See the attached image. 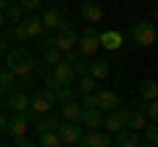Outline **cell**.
<instances>
[{"label": "cell", "instance_id": "27", "mask_svg": "<svg viewBox=\"0 0 158 147\" xmlns=\"http://www.w3.org/2000/svg\"><path fill=\"white\" fill-rule=\"evenodd\" d=\"M21 13H24V8L19 6V3H13V6H6V8H3L6 21H21Z\"/></svg>", "mask_w": 158, "mask_h": 147}, {"label": "cell", "instance_id": "15", "mask_svg": "<svg viewBox=\"0 0 158 147\" xmlns=\"http://www.w3.org/2000/svg\"><path fill=\"white\" fill-rule=\"evenodd\" d=\"M40 21H42V29H45V32H53V29H58L63 24V13L58 11V8H48V11L40 16Z\"/></svg>", "mask_w": 158, "mask_h": 147}, {"label": "cell", "instance_id": "13", "mask_svg": "<svg viewBox=\"0 0 158 147\" xmlns=\"http://www.w3.org/2000/svg\"><path fill=\"white\" fill-rule=\"evenodd\" d=\"M3 108H11L13 113H24V110H29V97L24 95V92L13 89L11 95H8V100L3 102Z\"/></svg>", "mask_w": 158, "mask_h": 147}, {"label": "cell", "instance_id": "28", "mask_svg": "<svg viewBox=\"0 0 158 147\" xmlns=\"http://www.w3.org/2000/svg\"><path fill=\"white\" fill-rule=\"evenodd\" d=\"M137 110H140L142 116H148V118H150V124H153V121L158 118V105H156V100H148L145 105H140Z\"/></svg>", "mask_w": 158, "mask_h": 147}, {"label": "cell", "instance_id": "37", "mask_svg": "<svg viewBox=\"0 0 158 147\" xmlns=\"http://www.w3.org/2000/svg\"><path fill=\"white\" fill-rule=\"evenodd\" d=\"M3 3H6V6H13V3H16V0H3Z\"/></svg>", "mask_w": 158, "mask_h": 147}, {"label": "cell", "instance_id": "17", "mask_svg": "<svg viewBox=\"0 0 158 147\" xmlns=\"http://www.w3.org/2000/svg\"><path fill=\"white\" fill-rule=\"evenodd\" d=\"M79 124L90 126V131H95L98 126H103V116L98 108H82V116H79Z\"/></svg>", "mask_w": 158, "mask_h": 147}, {"label": "cell", "instance_id": "4", "mask_svg": "<svg viewBox=\"0 0 158 147\" xmlns=\"http://www.w3.org/2000/svg\"><path fill=\"white\" fill-rule=\"evenodd\" d=\"M77 42H79V58H90V55H95L98 50H100V32L98 29H85V32L77 37Z\"/></svg>", "mask_w": 158, "mask_h": 147}, {"label": "cell", "instance_id": "40", "mask_svg": "<svg viewBox=\"0 0 158 147\" xmlns=\"http://www.w3.org/2000/svg\"><path fill=\"white\" fill-rule=\"evenodd\" d=\"M140 147H156V145H140Z\"/></svg>", "mask_w": 158, "mask_h": 147}, {"label": "cell", "instance_id": "1", "mask_svg": "<svg viewBox=\"0 0 158 147\" xmlns=\"http://www.w3.org/2000/svg\"><path fill=\"white\" fill-rule=\"evenodd\" d=\"M6 68L13 74V76H29V74L34 71V58L29 50H24V47H16V50H8L6 53Z\"/></svg>", "mask_w": 158, "mask_h": 147}, {"label": "cell", "instance_id": "10", "mask_svg": "<svg viewBox=\"0 0 158 147\" xmlns=\"http://www.w3.org/2000/svg\"><path fill=\"white\" fill-rule=\"evenodd\" d=\"M48 92H50L53 95V100L56 102H71V100H77V92H74V87H58L56 81L50 79V76H48Z\"/></svg>", "mask_w": 158, "mask_h": 147}, {"label": "cell", "instance_id": "18", "mask_svg": "<svg viewBox=\"0 0 158 147\" xmlns=\"http://www.w3.org/2000/svg\"><path fill=\"white\" fill-rule=\"evenodd\" d=\"M103 126H106V131H111V134H118V131L124 129V110L108 113L106 118H103Z\"/></svg>", "mask_w": 158, "mask_h": 147}, {"label": "cell", "instance_id": "21", "mask_svg": "<svg viewBox=\"0 0 158 147\" xmlns=\"http://www.w3.org/2000/svg\"><path fill=\"white\" fill-rule=\"evenodd\" d=\"M61 113H63V121H74V124H79V116H82V105H79L77 100L63 102V105H61Z\"/></svg>", "mask_w": 158, "mask_h": 147}, {"label": "cell", "instance_id": "3", "mask_svg": "<svg viewBox=\"0 0 158 147\" xmlns=\"http://www.w3.org/2000/svg\"><path fill=\"white\" fill-rule=\"evenodd\" d=\"M34 121H37V113H32V110H24V113H13L11 118H8L6 134H11L13 139H16V137H27L29 124H34Z\"/></svg>", "mask_w": 158, "mask_h": 147}, {"label": "cell", "instance_id": "6", "mask_svg": "<svg viewBox=\"0 0 158 147\" xmlns=\"http://www.w3.org/2000/svg\"><path fill=\"white\" fill-rule=\"evenodd\" d=\"M56 134H58V139H61L63 147H71V145H79V139H82L85 131H82L79 124H74V121H61L58 129H56Z\"/></svg>", "mask_w": 158, "mask_h": 147}, {"label": "cell", "instance_id": "16", "mask_svg": "<svg viewBox=\"0 0 158 147\" xmlns=\"http://www.w3.org/2000/svg\"><path fill=\"white\" fill-rule=\"evenodd\" d=\"M121 42H124V37H121V32H116V29L100 32V47L103 50H118Z\"/></svg>", "mask_w": 158, "mask_h": 147}, {"label": "cell", "instance_id": "12", "mask_svg": "<svg viewBox=\"0 0 158 147\" xmlns=\"http://www.w3.org/2000/svg\"><path fill=\"white\" fill-rule=\"evenodd\" d=\"M79 145H82V147H111V137L95 129V131H87V134H82Z\"/></svg>", "mask_w": 158, "mask_h": 147}, {"label": "cell", "instance_id": "19", "mask_svg": "<svg viewBox=\"0 0 158 147\" xmlns=\"http://www.w3.org/2000/svg\"><path fill=\"white\" fill-rule=\"evenodd\" d=\"M116 147H140V137H137V131L121 129L116 134Z\"/></svg>", "mask_w": 158, "mask_h": 147}, {"label": "cell", "instance_id": "33", "mask_svg": "<svg viewBox=\"0 0 158 147\" xmlns=\"http://www.w3.org/2000/svg\"><path fill=\"white\" fill-rule=\"evenodd\" d=\"M16 147H37V142H32L29 137H16Z\"/></svg>", "mask_w": 158, "mask_h": 147}, {"label": "cell", "instance_id": "20", "mask_svg": "<svg viewBox=\"0 0 158 147\" xmlns=\"http://www.w3.org/2000/svg\"><path fill=\"white\" fill-rule=\"evenodd\" d=\"M82 16L87 18V21H103V8L98 6V3H92V0H87V3H82Z\"/></svg>", "mask_w": 158, "mask_h": 147}, {"label": "cell", "instance_id": "36", "mask_svg": "<svg viewBox=\"0 0 158 147\" xmlns=\"http://www.w3.org/2000/svg\"><path fill=\"white\" fill-rule=\"evenodd\" d=\"M3 24H6V16H3V11H0V26H3Z\"/></svg>", "mask_w": 158, "mask_h": 147}, {"label": "cell", "instance_id": "7", "mask_svg": "<svg viewBox=\"0 0 158 147\" xmlns=\"http://www.w3.org/2000/svg\"><path fill=\"white\" fill-rule=\"evenodd\" d=\"M53 105H56V100H53V95L48 89H40L29 97V110L37 113V116H48L53 110Z\"/></svg>", "mask_w": 158, "mask_h": 147}, {"label": "cell", "instance_id": "25", "mask_svg": "<svg viewBox=\"0 0 158 147\" xmlns=\"http://www.w3.org/2000/svg\"><path fill=\"white\" fill-rule=\"evenodd\" d=\"M95 87H98V81L92 79V76H87V74L79 76V92H82V95H92V92H98Z\"/></svg>", "mask_w": 158, "mask_h": 147}, {"label": "cell", "instance_id": "8", "mask_svg": "<svg viewBox=\"0 0 158 147\" xmlns=\"http://www.w3.org/2000/svg\"><path fill=\"white\" fill-rule=\"evenodd\" d=\"M50 79L56 81L58 87H74V81H77V74H74V66L71 63H58V66H53V74Z\"/></svg>", "mask_w": 158, "mask_h": 147}, {"label": "cell", "instance_id": "31", "mask_svg": "<svg viewBox=\"0 0 158 147\" xmlns=\"http://www.w3.org/2000/svg\"><path fill=\"white\" fill-rule=\"evenodd\" d=\"M42 3H45V0H19V6H21L24 11H37Z\"/></svg>", "mask_w": 158, "mask_h": 147}, {"label": "cell", "instance_id": "5", "mask_svg": "<svg viewBox=\"0 0 158 147\" xmlns=\"http://www.w3.org/2000/svg\"><path fill=\"white\" fill-rule=\"evenodd\" d=\"M129 34H132V40H135V45H140V47L156 45V26H153V21L135 24V26L129 29Z\"/></svg>", "mask_w": 158, "mask_h": 147}, {"label": "cell", "instance_id": "24", "mask_svg": "<svg viewBox=\"0 0 158 147\" xmlns=\"http://www.w3.org/2000/svg\"><path fill=\"white\" fill-rule=\"evenodd\" d=\"M58 124L61 121L56 118V116H45V118H40L37 121V134H48V131H56Z\"/></svg>", "mask_w": 158, "mask_h": 147}, {"label": "cell", "instance_id": "14", "mask_svg": "<svg viewBox=\"0 0 158 147\" xmlns=\"http://www.w3.org/2000/svg\"><path fill=\"white\" fill-rule=\"evenodd\" d=\"M108 74H111V61H106V58H100V61H92V63H87V76H92L95 81L106 79Z\"/></svg>", "mask_w": 158, "mask_h": 147}, {"label": "cell", "instance_id": "26", "mask_svg": "<svg viewBox=\"0 0 158 147\" xmlns=\"http://www.w3.org/2000/svg\"><path fill=\"white\" fill-rule=\"evenodd\" d=\"M37 147H63V145H61V139H58L56 131H48V134H40Z\"/></svg>", "mask_w": 158, "mask_h": 147}, {"label": "cell", "instance_id": "39", "mask_svg": "<svg viewBox=\"0 0 158 147\" xmlns=\"http://www.w3.org/2000/svg\"><path fill=\"white\" fill-rule=\"evenodd\" d=\"M0 147H11V145H6V142H0Z\"/></svg>", "mask_w": 158, "mask_h": 147}, {"label": "cell", "instance_id": "29", "mask_svg": "<svg viewBox=\"0 0 158 147\" xmlns=\"http://www.w3.org/2000/svg\"><path fill=\"white\" fill-rule=\"evenodd\" d=\"M61 61H63V53H58L56 47H45V63H50V66H58Z\"/></svg>", "mask_w": 158, "mask_h": 147}, {"label": "cell", "instance_id": "23", "mask_svg": "<svg viewBox=\"0 0 158 147\" xmlns=\"http://www.w3.org/2000/svg\"><path fill=\"white\" fill-rule=\"evenodd\" d=\"M140 97H142V100H156V97H158V81L156 79H145V81H142V84H140Z\"/></svg>", "mask_w": 158, "mask_h": 147}, {"label": "cell", "instance_id": "35", "mask_svg": "<svg viewBox=\"0 0 158 147\" xmlns=\"http://www.w3.org/2000/svg\"><path fill=\"white\" fill-rule=\"evenodd\" d=\"M6 126H8V118L0 113V134H6Z\"/></svg>", "mask_w": 158, "mask_h": 147}, {"label": "cell", "instance_id": "32", "mask_svg": "<svg viewBox=\"0 0 158 147\" xmlns=\"http://www.w3.org/2000/svg\"><path fill=\"white\" fill-rule=\"evenodd\" d=\"M82 108H98V97H95V92L92 95H82V102H79Z\"/></svg>", "mask_w": 158, "mask_h": 147}, {"label": "cell", "instance_id": "9", "mask_svg": "<svg viewBox=\"0 0 158 147\" xmlns=\"http://www.w3.org/2000/svg\"><path fill=\"white\" fill-rule=\"evenodd\" d=\"M95 97H98V110H106V113H113V110H118V105H121V97L116 95L113 89H100V92H95Z\"/></svg>", "mask_w": 158, "mask_h": 147}, {"label": "cell", "instance_id": "11", "mask_svg": "<svg viewBox=\"0 0 158 147\" xmlns=\"http://www.w3.org/2000/svg\"><path fill=\"white\" fill-rule=\"evenodd\" d=\"M148 126V118L137 110V108H127L124 110V129H129V131H142Z\"/></svg>", "mask_w": 158, "mask_h": 147}, {"label": "cell", "instance_id": "38", "mask_svg": "<svg viewBox=\"0 0 158 147\" xmlns=\"http://www.w3.org/2000/svg\"><path fill=\"white\" fill-rule=\"evenodd\" d=\"M3 8H6V3H3V0H0V11H3Z\"/></svg>", "mask_w": 158, "mask_h": 147}, {"label": "cell", "instance_id": "30", "mask_svg": "<svg viewBox=\"0 0 158 147\" xmlns=\"http://www.w3.org/2000/svg\"><path fill=\"white\" fill-rule=\"evenodd\" d=\"M142 131H145V139H148V145H156V142H158V129H156V124H148Z\"/></svg>", "mask_w": 158, "mask_h": 147}, {"label": "cell", "instance_id": "34", "mask_svg": "<svg viewBox=\"0 0 158 147\" xmlns=\"http://www.w3.org/2000/svg\"><path fill=\"white\" fill-rule=\"evenodd\" d=\"M6 53H8V40H6V37H0V58L6 55Z\"/></svg>", "mask_w": 158, "mask_h": 147}, {"label": "cell", "instance_id": "2", "mask_svg": "<svg viewBox=\"0 0 158 147\" xmlns=\"http://www.w3.org/2000/svg\"><path fill=\"white\" fill-rule=\"evenodd\" d=\"M13 34H16V40L29 42V40H37V37H42V34H45V29H42L40 16H27V18H21V21L16 24Z\"/></svg>", "mask_w": 158, "mask_h": 147}, {"label": "cell", "instance_id": "22", "mask_svg": "<svg viewBox=\"0 0 158 147\" xmlns=\"http://www.w3.org/2000/svg\"><path fill=\"white\" fill-rule=\"evenodd\" d=\"M16 87V76L8 68H0V95H11Z\"/></svg>", "mask_w": 158, "mask_h": 147}]
</instances>
